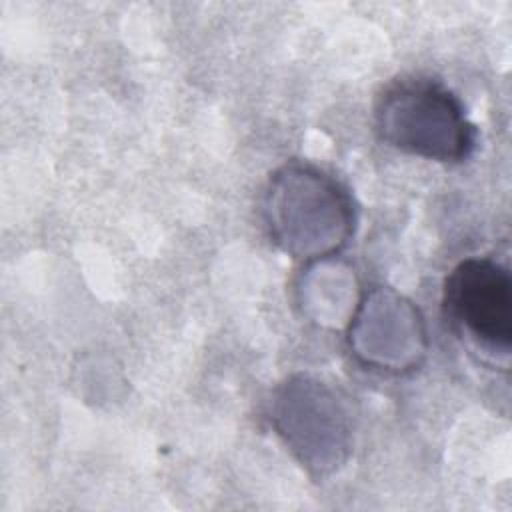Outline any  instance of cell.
<instances>
[{"mask_svg": "<svg viewBox=\"0 0 512 512\" xmlns=\"http://www.w3.org/2000/svg\"><path fill=\"white\" fill-rule=\"evenodd\" d=\"M262 208L272 242L296 260L334 258L354 232L348 190L314 164L280 166L268 180Z\"/></svg>", "mask_w": 512, "mask_h": 512, "instance_id": "obj_1", "label": "cell"}, {"mask_svg": "<svg viewBox=\"0 0 512 512\" xmlns=\"http://www.w3.org/2000/svg\"><path fill=\"white\" fill-rule=\"evenodd\" d=\"M374 124L388 146L436 162H462L476 144L460 98L422 76L390 82L376 98Z\"/></svg>", "mask_w": 512, "mask_h": 512, "instance_id": "obj_2", "label": "cell"}, {"mask_svg": "<svg viewBox=\"0 0 512 512\" xmlns=\"http://www.w3.org/2000/svg\"><path fill=\"white\" fill-rule=\"evenodd\" d=\"M270 422L296 460L314 476L342 468L354 446L346 398L330 382L298 372L288 376L270 400Z\"/></svg>", "mask_w": 512, "mask_h": 512, "instance_id": "obj_3", "label": "cell"}, {"mask_svg": "<svg viewBox=\"0 0 512 512\" xmlns=\"http://www.w3.org/2000/svg\"><path fill=\"white\" fill-rule=\"evenodd\" d=\"M444 312L452 328L486 362L508 370L512 350V278L494 258H466L444 282Z\"/></svg>", "mask_w": 512, "mask_h": 512, "instance_id": "obj_4", "label": "cell"}, {"mask_svg": "<svg viewBox=\"0 0 512 512\" xmlns=\"http://www.w3.org/2000/svg\"><path fill=\"white\" fill-rule=\"evenodd\" d=\"M346 328L348 348L366 368L406 374L426 358L424 318L412 300L392 288L364 292Z\"/></svg>", "mask_w": 512, "mask_h": 512, "instance_id": "obj_5", "label": "cell"}, {"mask_svg": "<svg viewBox=\"0 0 512 512\" xmlns=\"http://www.w3.org/2000/svg\"><path fill=\"white\" fill-rule=\"evenodd\" d=\"M308 270L298 284V302L302 312L316 324L338 328L348 324L360 296L354 272L332 258L308 262Z\"/></svg>", "mask_w": 512, "mask_h": 512, "instance_id": "obj_6", "label": "cell"}]
</instances>
